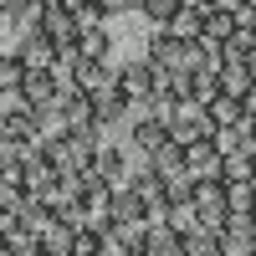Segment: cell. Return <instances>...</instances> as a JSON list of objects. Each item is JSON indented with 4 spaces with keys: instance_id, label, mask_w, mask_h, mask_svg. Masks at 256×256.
<instances>
[{
    "instance_id": "6da1fadb",
    "label": "cell",
    "mask_w": 256,
    "mask_h": 256,
    "mask_svg": "<svg viewBox=\"0 0 256 256\" xmlns=\"http://www.w3.org/2000/svg\"><path fill=\"white\" fill-rule=\"evenodd\" d=\"M180 164H184L190 180H226V159L216 154V144H210V138L184 144V148H180Z\"/></svg>"
},
{
    "instance_id": "7a4b0ae2",
    "label": "cell",
    "mask_w": 256,
    "mask_h": 256,
    "mask_svg": "<svg viewBox=\"0 0 256 256\" xmlns=\"http://www.w3.org/2000/svg\"><path fill=\"white\" fill-rule=\"evenodd\" d=\"M31 16H36L31 31H41L56 52H72V46H77V26H72V10H67V6H62V10H31Z\"/></svg>"
},
{
    "instance_id": "3957f363",
    "label": "cell",
    "mask_w": 256,
    "mask_h": 256,
    "mask_svg": "<svg viewBox=\"0 0 256 256\" xmlns=\"http://www.w3.org/2000/svg\"><path fill=\"white\" fill-rule=\"evenodd\" d=\"M16 56L26 62V72H52V67H56V46H52L41 31H31V26H26V36L16 41Z\"/></svg>"
},
{
    "instance_id": "277c9868",
    "label": "cell",
    "mask_w": 256,
    "mask_h": 256,
    "mask_svg": "<svg viewBox=\"0 0 256 256\" xmlns=\"http://www.w3.org/2000/svg\"><path fill=\"white\" fill-rule=\"evenodd\" d=\"M251 210H256V180H226V216L251 220Z\"/></svg>"
},
{
    "instance_id": "5b68a950",
    "label": "cell",
    "mask_w": 256,
    "mask_h": 256,
    "mask_svg": "<svg viewBox=\"0 0 256 256\" xmlns=\"http://www.w3.org/2000/svg\"><path fill=\"white\" fill-rule=\"evenodd\" d=\"M164 36H169V41H180V46H195V41L205 36V16H200V10H190V6H180V16L164 26Z\"/></svg>"
},
{
    "instance_id": "8992f818",
    "label": "cell",
    "mask_w": 256,
    "mask_h": 256,
    "mask_svg": "<svg viewBox=\"0 0 256 256\" xmlns=\"http://www.w3.org/2000/svg\"><path fill=\"white\" fill-rule=\"evenodd\" d=\"M236 31H241V10H205V36H200V41H216V46H226Z\"/></svg>"
},
{
    "instance_id": "52a82bcc",
    "label": "cell",
    "mask_w": 256,
    "mask_h": 256,
    "mask_svg": "<svg viewBox=\"0 0 256 256\" xmlns=\"http://www.w3.org/2000/svg\"><path fill=\"white\" fill-rule=\"evenodd\" d=\"M77 56H82V62H113V36H108V26L82 31V36H77Z\"/></svg>"
},
{
    "instance_id": "ba28073f",
    "label": "cell",
    "mask_w": 256,
    "mask_h": 256,
    "mask_svg": "<svg viewBox=\"0 0 256 256\" xmlns=\"http://www.w3.org/2000/svg\"><path fill=\"white\" fill-rule=\"evenodd\" d=\"M216 92H226V98H246L251 92V77H246V62H226V67L216 72Z\"/></svg>"
},
{
    "instance_id": "9c48e42d",
    "label": "cell",
    "mask_w": 256,
    "mask_h": 256,
    "mask_svg": "<svg viewBox=\"0 0 256 256\" xmlns=\"http://www.w3.org/2000/svg\"><path fill=\"white\" fill-rule=\"evenodd\" d=\"M134 144L144 148V154H154V159H159L164 148H169V128L154 123V118H138V123H134Z\"/></svg>"
},
{
    "instance_id": "30bf717a",
    "label": "cell",
    "mask_w": 256,
    "mask_h": 256,
    "mask_svg": "<svg viewBox=\"0 0 256 256\" xmlns=\"http://www.w3.org/2000/svg\"><path fill=\"white\" fill-rule=\"evenodd\" d=\"M26 88V62L16 52H0V92H20Z\"/></svg>"
},
{
    "instance_id": "8fae6325",
    "label": "cell",
    "mask_w": 256,
    "mask_h": 256,
    "mask_svg": "<svg viewBox=\"0 0 256 256\" xmlns=\"http://www.w3.org/2000/svg\"><path fill=\"white\" fill-rule=\"evenodd\" d=\"M72 26H77V36L98 31V26H108V10H102L98 0H82V6H72Z\"/></svg>"
},
{
    "instance_id": "7c38bea8",
    "label": "cell",
    "mask_w": 256,
    "mask_h": 256,
    "mask_svg": "<svg viewBox=\"0 0 256 256\" xmlns=\"http://www.w3.org/2000/svg\"><path fill=\"white\" fill-rule=\"evenodd\" d=\"M138 16H144L148 26H154V31H164L169 20L180 16V0H144V10H138Z\"/></svg>"
},
{
    "instance_id": "4fadbf2b",
    "label": "cell",
    "mask_w": 256,
    "mask_h": 256,
    "mask_svg": "<svg viewBox=\"0 0 256 256\" xmlns=\"http://www.w3.org/2000/svg\"><path fill=\"white\" fill-rule=\"evenodd\" d=\"M241 118H246V123H256V88L241 98Z\"/></svg>"
},
{
    "instance_id": "5bb4252c",
    "label": "cell",
    "mask_w": 256,
    "mask_h": 256,
    "mask_svg": "<svg viewBox=\"0 0 256 256\" xmlns=\"http://www.w3.org/2000/svg\"><path fill=\"white\" fill-rule=\"evenodd\" d=\"M20 10H36V0H10V16H20Z\"/></svg>"
},
{
    "instance_id": "9a60e30c",
    "label": "cell",
    "mask_w": 256,
    "mask_h": 256,
    "mask_svg": "<svg viewBox=\"0 0 256 256\" xmlns=\"http://www.w3.org/2000/svg\"><path fill=\"white\" fill-rule=\"evenodd\" d=\"M246 77H251V88H256V52L246 56Z\"/></svg>"
},
{
    "instance_id": "2e32d148",
    "label": "cell",
    "mask_w": 256,
    "mask_h": 256,
    "mask_svg": "<svg viewBox=\"0 0 256 256\" xmlns=\"http://www.w3.org/2000/svg\"><path fill=\"white\" fill-rule=\"evenodd\" d=\"M236 6H241V16H256V0H236Z\"/></svg>"
},
{
    "instance_id": "e0dca14e",
    "label": "cell",
    "mask_w": 256,
    "mask_h": 256,
    "mask_svg": "<svg viewBox=\"0 0 256 256\" xmlns=\"http://www.w3.org/2000/svg\"><path fill=\"white\" fill-rule=\"evenodd\" d=\"M123 10H144V0H123Z\"/></svg>"
}]
</instances>
